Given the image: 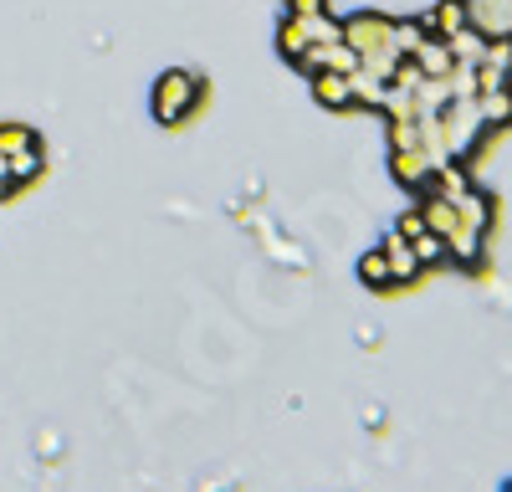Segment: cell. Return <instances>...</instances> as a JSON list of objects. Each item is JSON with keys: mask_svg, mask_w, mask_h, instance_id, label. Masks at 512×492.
<instances>
[{"mask_svg": "<svg viewBox=\"0 0 512 492\" xmlns=\"http://www.w3.org/2000/svg\"><path fill=\"white\" fill-rule=\"evenodd\" d=\"M190 103H195V77L175 72V77H164V82H159V98H154V108H159V118H164V123L185 118V113H190Z\"/></svg>", "mask_w": 512, "mask_h": 492, "instance_id": "obj_3", "label": "cell"}, {"mask_svg": "<svg viewBox=\"0 0 512 492\" xmlns=\"http://www.w3.org/2000/svg\"><path fill=\"white\" fill-rule=\"evenodd\" d=\"M461 6H466V26L482 31L487 41L512 36V0H461Z\"/></svg>", "mask_w": 512, "mask_h": 492, "instance_id": "obj_1", "label": "cell"}, {"mask_svg": "<svg viewBox=\"0 0 512 492\" xmlns=\"http://www.w3.org/2000/svg\"><path fill=\"white\" fill-rule=\"evenodd\" d=\"M359 277H364L369 287H395V282H390V262H384V252H369V257L359 262Z\"/></svg>", "mask_w": 512, "mask_h": 492, "instance_id": "obj_6", "label": "cell"}, {"mask_svg": "<svg viewBox=\"0 0 512 492\" xmlns=\"http://www.w3.org/2000/svg\"><path fill=\"white\" fill-rule=\"evenodd\" d=\"M379 252H384V262H390V282H395V287H400V282H415V277L425 272V267H420V257H415V241H410V236H400V231L384 236Z\"/></svg>", "mask_w": 512, "mask_h": 492, "instance_id": "obj_2", "label": "cell"}, {"mask_svg": "<svg viewBox=\"0 0 512 492\" xmlns=\"http://www.w3.org/2000/svg\"><path fill=\"white\" fill-rule=\"evenodd\" d=\"M451 62H456L451 41H420V47H415V67H420L425 77H446Z\"/></svg>", "mask_w": 512, "mask_h": 492, "instance_id": "obj_4", "label": "cell"}, {"mask_svg": "<svg viewBox=\"0 0 512 492\" xmlns=\"http://www.w3.org/2000/svg\"><path fill=\"white\" fill-rule=\"evenodd\" d=\"M502 492H512V482H507V487H502Z\"/></svg>", "mask_w": 512, "mask_h": 492, "instance_id": "obj_10", "label": "cell"}, {"mask_svg": "<svg viewBox=\"0 0 512 492\" xmlns=\"http://www.w3.org/2000/svg\"><path fill=\"white\" fill-rule=\"evenodd\" d=\"M318 98L333 103V108H338V103H349V82H344V77H318Z\"/></svg>", "mask_w": 512, "mask_h": 492, "instance_id": "obj_8", "label": "cell"}, {"mask_svg": "<svg viewBox=\"0 0 512 492\" xmlns=\"http://www.w3.org/2000/svg\"><path fill=\"white\" fill-rule=\"evenodd\" d=\"M395 231H400V236H410V241H415V236H420V231H425V216H420V211H415V216H405V221H400V226H395Z\"/></svg>", "mask_w": 512, "mask_h": 492, "instance_id": "obj_9", "label": "cell"}, {"mask_svg": "<svg viewBox=\"0 0 512 492\" xmlns=\"http://www.w3.org/2000/svg\"><path fill=\"white\" fill-rule=\"evenodd\" d=\"M436 31H446V36H456L461 26H466V6H461V0H446V6L436 11V21H431Z\"/></svg>", "mask_w": 512, "mask_h": 492, "instance_id": "obj_7", "label": "cell"}, {"mask_svg": "<svg viewBox=\"0 0 512 492\" xmlns=\"http://www.w3.org/2000/svg\"><path fill=\"white\" fill-rule=\"evenodd\" d=\"M415 257H420V267H441V262H451V246L436 231H420L415 236Z\"/></svg>", "mask_w": 512, "mask_h": 492, "instance_id": "obj_5", "label": "cell"}]
</instances>
